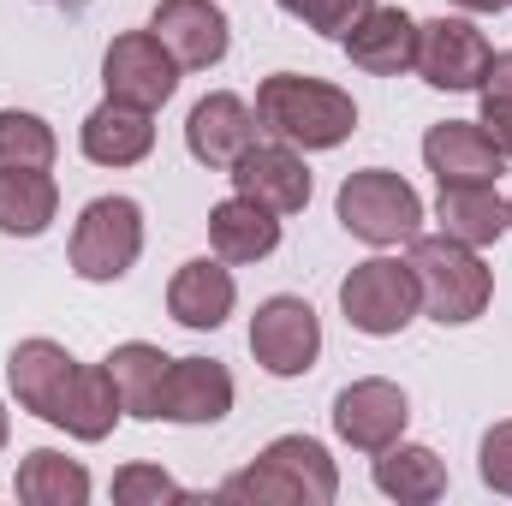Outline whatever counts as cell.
<instances>
[{
  "label": "cell",
  "instance_id": "obj_28",
  "mask_svg": "<svg viewBox=\"0 0 512 506\" xmlns=\"http://www.w3.org/2000/svg\"><path fill=\"white\" fill-rule=\"evenodd\" d=\"M370 6H376V0H280V12L304 18V24L322 30L328 42H346V36L370 18Z\"/></svg>",
  "mask_w": 512,
  "mask_h": 506
},
{
  "label": "cell",
  "instance_id": "obj_34",
  "mask_svg": "<svg viewBox=\"0 0 512 506\" xmlns=\"http://www.w3.org/2000/svg\"><path fill=\"white\" fill-rule=\"evenodd\" d=\"M507 233H512V203H507Z\"/></svg>",
  "mask_w": 512,
  "mask_h": 506
},
{
  "label": "cell",
  "instance_id": "obj_18",
  "mask_svg": "<svg viewBox=\"0 0 512 506\" xmlns=\"http://www.w3.org/2000/svg\"><path fill=\"white\" fill-rule=\"evenodd\" d=\"M358 72L370 78H399L417 66V18L405 6H370V18L340 42Z\"/></svg>",
  "mask_w": 512,
  "mask_h": 506
},
{
  "label": "cell",
  "instance_id": "obj_21",
  "mask_svg": "<svg viewBox=\"0 0 512 506\" xmlns=\"http://www.w3.org/2000/svg\"><path fill=\"white\" fill-rule=\"evenodd\" d=\"M60 215V185L48 167H0V233L36 239Z\"/></svg>",
  "mask_w": 512,
  "mask_h": 506
},
{
  "label": "cell",
  "instance_id": "obj_7",
  "mask_svg": "<svg viewBox=\"0 0 512 506\" xmlns=\"http://www.w3.org/2000/svg\"><path fill=\"white\" fill-rule=\"evenodd\" d=\"M251 358L280 381L316 370V358H322V322H316V310L304 298H292V292L262 298L251 316Z\"/></svg>",
  "mask_w": 512,
  "mask_h": 506
},
{
  "label": "cell",
  "instance_id": "obj_19",
  "mask_svg": "<svg viewBox=\"0 0 512 506\" xmlns=\"http://www.w3.org/2000/svg\"><path fill=\"white\" fill-rule=\"evenodd\" d=\"M120 417H126V405H120V387L108 376V364H78V376L66 381L48 423L66 429L72 441H108Z\"/></svg>",
  "mask_w": 512,
  "mask_h": 506
},
{
  "label": "cell",
  "instance_id": "obj_16",
  "mask_svg": "<svg viewBox=\"0 0 512 506\" xmlns=\"http://www.w3.org/2000/svg\"><path fill=\"white\" fill-rule=\"evenodd\" d=\"M233 411V376L215 358H173L161 381V417L167 423H221Z\"/></svg>",
  "mask_w": 512,
  "mask_h": 506
},
{
  "label": "cell",
  "instance_id": "obj_35",
  "mask_svg": "<svg viewBox=\"0 0 512 506\" xmlns=\"http://www.w3.org/2000/svg\"><path fill=\"white\" fill-rule=\"evenodd\" d=\"M501 60H507V72H512V54H501Z\"/></svg>",
  "mask_w": 512,
  "mask_h": 506
},
{
  "label": "cell",
  "instance_id": "obj_25",
  "mask_svg": "<svg viewBox=\"0 0 512 506\" xmlns=\"http://www.w3.org/2000/svg\"><path fill=\"white\" fill-rule=\"evenodd\" d=\"M167 352L161 346H149V340H126V346H114L108 352V376L120 387V405H126V417L137 423H155L161 417V381H167Z\"/></svg>",
  "mask_w": 512,
  "mask_h": 506
},
{
  "label": "cell",
  "instance_id": "obj_2",
  "mask_svg": "<svg viewBox=\"0 0 512 506\" xmlns=\"http://www.w3.org/2000/svg\"><path fill=\"white\" fill-rule=\"evenodd\" d=\"M340 495V471L316 435H280L262 447V459L221 483V501L256 506H328Z\"/></svg>",
  "mask_w": 512,
  "mask_h": 506
},
{
  "label": "cell",
  "instance_id": "obj_26",
  "mask_svg": "<svg viewBox=\"0 0 512 506\" xmlns=\"http://www.w3.org/2000/svg\"><path fill=\"white\" fill-rule=\"evenodd\" d=\"M12 489L24 506H84L90 501V471L54 447H36V453H24Z\"/></svg>",
  "mask_w": 512,
  "mask_h": 506
},
{
  "label": "cell",
  "instance_id": "obj_24",
  "mask_svg": "<svg viewBox=\"0 0 512 506\" xmlns=\"http://www.w3.org/2000/svg\"><path fill=\"white\" fill-rule=\"evenodd\" d=\"M376 489L387 501L405 506H429L447 495V465L435 447H417V441H393L376 453Z\"/></svg>",
  "mask_w": 512,
  "mask_h": 506
},
{
  "label": "cell",
  "instance_id": "obj_23",
  "mask_svg": "<svg viewBox=\"0 0 512 506\" xmlns=\"http://www.w3.org/2000/svg\"><path fill=\"white\" fill-rule=\"evenodd\" d=\"M209 245L221 262H262L280 245V215H268L251 197H227L209 209Z\"/></svg>",
  "mask_w": 512,
  "mask_h": 506
},
{
  "label": "cell",
  "instance_id": "obj_31",
  "mask_svg": "<svg viewBox=\"0 0 512 506\" xmlns=\"http://www.w3.org/2000/svg\"><path fill=\"white\" fill-rule=\"evenodd\" d=\"M477 471L495 495H512V423H495L477 447Z\"/></svg>",
  "mask_w": 512,
  "mask_h": 506
},
{
  "label": "cell",
  "instance_id": "obj_17",
  "mask_svg": "<svg viewBox=\"0 0 512 506\" xmlns=\"http://www.w3.org/2000/svg\"><path fill=\"white\" fill-rule=\"evenodd\" d=\"M78 376V358L60 346V340H18L12 358H6V381H12V399L30 411V417H54L66 381Z\"/></svg>",
  "mask_w": 512,
  "mask_h": 506
},
{
  "label": "cell",
  "instance_id": "obj_1",
  "mask_svg": "<svg viewBox=\"0 0 512 506\" xmlns=\"http://www.w3.org/2000/svg\"><path fill=\"white\" fill-rule=\"evenodd\" d=\"M256 126L292 149H340L358 131V102L340 84H322L304 72H274L256 84Z\"/></svg>",
  "mask_w": 512,
  "mask_h": 506
},
{
  "label": "cell",
  "instance_id": "obj_10",
  "mask_svg": "<svg viewBox=\"0 0 512 506\" xmlns=\"http://www.w3.org/2000/svg\"><path fill=\"white\" fill-rule=\"evenodd\" d=\"M405 423H411V399H405V387H393L382 376L352 381V387L334 393V435L346 447H358V453L393 447L405 435Z\"/></svg>",
  "mask_w": 512,
  "mask_h": 506
},
{
  "label": "cell",
  "instance_id": "obj_5",
  "mask_svg": "<svg viewBox=\"0 0 512 506\" xmlns=\"http://www.w3.org/2000/svg\"><path fill=\"white\" fill-rule=\"evenodd\" d=\"M340 310L358 334L370 340H387V334H405L423 310V292H417V274L411 262L399 256H370L358 262L346 280H340Z\"/></svg>",
  "mask_w": 512,
  "mask_h": 506
},
{
  "label": "cell",
  "instance_id": "obj_30",
  "mask_svg": "<svg viewBox=\"0 0 512 506\" xmlns=\"http://www.w3.org/2000/svg\"><path fill=\"white\" fill-rule=\"evenodd\" d=\"M114 501L120 506H161V501H185V489L161 465H126V471H114Z\"/></svg>",
  "mask_w": 512,
  "mask_h": 506
},
{
  "label": "cell",
  "instance_id": "obj_22",
  "mask_svg": "<svg viewBox=\"0 0 512 506\" xmlns=\"http://www.w3.org/2000/svg\"><path fill=\"white\" fill-rule=\"evenodd\" d=\"M435 221H441L447 239L483 251V245H495V239L507 233V197H501L495 185H441Z\"/></svg>",
  "mask_w": 512,
  "mask_h": 506
},
{
  "label": "cell",
  "instance_id": "obj_9",
  "mask_svg": "<svg viewBox=\"0 0 512 506\" xmlns=\"http://www.w3.org/2000/svg\"><path fill=\"white\" fill-rule=\"evenodd\" d=\"M102 84H108L114 102L155 114V108L179 90V60L161 48L155 30H126V36H114L108 54H102Z\"/></svg>",
  "mask_w": 512,
  "mask_h": 506
},
{
  "label": "cell",
  "instance_id": "obj_13",
  "mask_svg": "<svg viewBox=\"0 0 512 506\" xmlns=\"http://www.w3.org/2000/svg\"><path fill=\"white\" fill-rule=\"evenodd\" d=\"M423 161H429V173L441 185H495L501 167H507V155L489 143V131L477 126V120H441V126H429Z\"/></svg>",
  "mask_w": 512,
  "mask_h": 506
},
{
  "label": "cell",
  "instance_id": "obj_32",
  "mask_svg": "<svg viewBox=\"0 0 512 506\" xmlns=\"http://www.w3.org/2000/svg\"><path fill=\"white\" fill-rule=\"evenodd\" d=\"M453 6H465V12H507L512 0H453Z\"/></svg>",
  "mask_w": 512,
  "mask_h": 506
},
{
  "label": "cell",
  "instance_id": "obj_8",
  "mask_svg": "<svg viewBox=\"0 0 512 506\" xmlns=\"http://www.w3.org/2000/svg\"><path fill=\"white\" fill-rule=\"evenodd\" d=\"M417 72L429 90H483L495 72V48L471 18L417 24Z\"/></svg>",
  "mask_w": 512,
  "mask_h": 506
},
{
  "label": "cell",
  "instance_id": "obj_6",
  "mask_svg": "<svg viewBox=\"0 0 512 506\" xmlns=\"http://www.w3.org/2000/svg\"><path fill=\"white\" fill-rule=\"evenodd\" d=\"M137 256H143V209L131 197L84 203V215L72 227V274L90 286H108V280L131 274Z\"/></svg>",
  "mask_w": 512,
  "mask_h": 506
},
{
  "label": "cell",
  "instance_id": "obj_4",
  "mask_svg": "<svg viewBox=\"0 0 512 506\" xmlns=\"http://www.w3.org/2000/svg\"><path fill=\"white\" fill-rule=\"evenodd\" d=\"M334 215H340V227H346L352 239L387 251V245L417 239V227H423V197L411 191V179H399V173H387V167H364V173H352V179L340 185Z\"/></svg>",
  "mask_w": 512,
  "mask_h": 506
},
{
  "label": "cell",
  "instance_id": "obj_33",
  "mask_svg": "<svg viewBox=\"0 0 512 506\" xmlns=\"http://www.w3.org/2000/svg\"><path fill=\"white\" fill-rule=\"evenodd\" d=\"M6 435H12V417H6V405H0V447H6Z\"/></svg>",
  "mask_w": 512,
  "mask_h": 506
},
{
  "label": "cell",
  "instance_id": "obj_20",
  "mask_svg": "<svg viewBox=\"0 0 512 506\" xmlns=\"http://www.w3.org/2000/svg\"><path fill=\"white\" fill-rule=\"evenodd\" d=\"M78 143H84V155L96 161V167H137L149 149H155V120L143 114V108H126V102H102L84 131H78Z\"/></svg>",
  "mask_w": 512,
  "mask_h": 506
},
{
  "label": "cell",
  "instance_id": "obj_27",
  "mask_svg": "<svg viewBox=\"0 0 512 506\" xmlns=\"http://www.w3.org/2000/svg\"><path fill=\"white\" fill-rule=\"evenodd\" d=\"M60 137L42 114L24 108H0V167H54Z\"/></svg>",
  "mask_w": 512,
  "mask_h": 506
},
{
  "label": "cell",
  "instance_id": "obj_29",
  "mask_svg": "<svg viewBox=\"0 0 512 506\" xmlns=\"http://www.w3.org/2000/svg\"><path fill=\"white\" fill-rule=\"evenodd\" d=\"M477 126L489 131V143L512 161V72H507V60H501V54H495L489 84H483V114H477Z\"/></svg>",
  "mask_w": 512,
  "mask_h": 506
},
{
  "label": "cell",
  "instance_id": "obj_14",
  "mask_svg": "<svg viewBox=\"0 0 512 506\" xmlns=\"http://www.w3.org/2000/svg\"><path fill=\"white\" fill-rule=\"evenodd\" d=\"M256 114L245 96H233V90H215V96H203L197 108H191V120H185V149L203 161V167H233L245 149L256 143Z\"/></svg>",
  "mask_w": 512,
  "mask_h": 506
},
{
  "label": "cell",
  "instance_id": "obj_15",
  "mask_svg": "<svg viewBox=\"0 0 512 506\" xmlns=\"http://www.w3.org/2000/svg\"><path fill=\"white\" fill-rule=\"evenodd\" d=\"M233 304H239V286H233V274H227L221 256H197V262H185L167 280V316L179 328H191V334L221 328L233 316Z\"/></svg>",
  "mask_w": 512,
  "mask_h": 506
},
{
  "label": "cell",
  "instance_id": "obj_12",
  "mask_svg": "<svg viewBox=\"0 0 512 506\" xmlns=\"http://www.w3.org/2000/svg\"><path fill=\"white\" fill-rule=\"evenodd\" d=\"M227 173H233V191L262 203L268 215H298L310 203V167L292 143H251Z\"/></svg>",
  "mask_w": 512,
  "mask_h": 506
},
{
  "label": "cell",
  "instance_id": "obj_3",
  "mask_svg": "<svg viewBox=\"0 0 512 506\" xmlns=\"http://www.w3.org/2000/svg\"><path fill=\"white\" fill-rule=\"evenodd\" d=\"M411 274H417V292H423V310L441 322V328H465V322H477L483 310H489V298H495V274H489V262L471 251V245H459V239H447V233H417L411 239Z\"/></svg>",
  "mask_w": 512,
  "mask_h": 506
},
{
  "label": "cell",
  "instance_id": "obj_11",
  "mask_svg": "<svg viewBox=\"0 0 512 506\" xmlns=\"http://www.w3.org/2000/svg\"><path fill=\"white\" fill-rule=\"evenodd\" d=\"M149 30H155L161 48L179 60V72H209V66H221V60H227V42H233L227 12H221L215 0H161V6L149 12Z\"/></svg>",
  "mask_w": 512,
  "mask_h": 506
}]
</instances>
